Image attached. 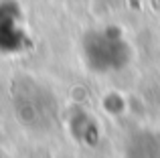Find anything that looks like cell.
Listing matches in <instances>:
<instances>
[{"mask_svg":"<svg viewBox=\"0 0 160 158\" xmlns=\"http://www.w3.org/2000/svg\"><path fill=\"white\" fill-rule=\"evenodd\" d=\"M14 107L18 120L31 126H43L55 116L53 95L41 85H35L32 79H18L14 91Z\"/></svg>","mask_w":160,"mask_h":158,"instance_id":"obj_2","label":"cell"},{"mask_svg":"<svg viewBox=\"0 0 160 158\" xmlns=\"http://www.w3.org/2000/svg\"><path fill=\"white\" fill-rule=\"evenodd\" d=\"M27 45L22 10L14 0H0V53H18Z\"/></svg>","mask_w":160,"mask_h":158,"instance_id":"obj_3","label":"cell"},{"mask_svg":"<svg viewBox=\"0 0 160 158\" xmlns=\"http://www.w3.org/2000/svg\"><path fill=\"white\" fill-rule=\"evenodd\" d=\"M83 59L93 71L108 73L122 69L128 63L130 49L122 37L113 35L109 28L106 31H89L81 43Z\"/></svg>","mask_w":160,"mask_h":158,"instance_id":"obj_1","label":"cell"}]
</instances>
